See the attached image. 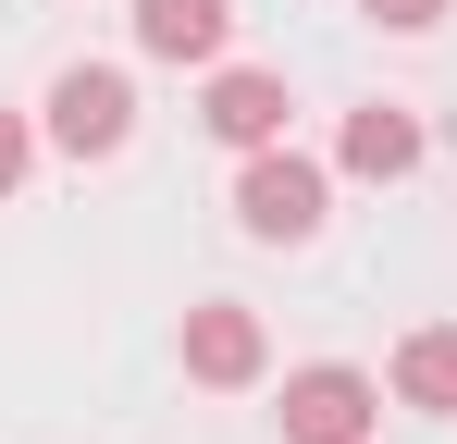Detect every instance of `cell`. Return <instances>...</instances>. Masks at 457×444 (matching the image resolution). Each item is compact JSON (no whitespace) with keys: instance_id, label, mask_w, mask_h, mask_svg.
I'll list each match as a JSON object with an SVG mask.
<instances>
[{"instance_id":"1","label":"cell","mask_w":457,"mask_h":444,"mask_svg":"<svg viewBox=\"0 0 457 444\" xmlns=\"http://www.w3.org/2000/svg\"><path fill=\"white\" fill-rule=\"evenodd\" d=\"M321 160H297V148H247V185H235V222L260 234V247H309L321 234Z\"/></svg>"},{"instance_id":"2","label":"cell","mask_w":457,"mask_h":444,"mask_svg":"<svg viewBox=\"0 0 457 444\" xmlns=\"http://www.w3.org/2000/svg\"><path fill=\"white\" fill-rule=\"evenodd\" d=\"M50 136L75 148V160H112V148L137 136V86H124L112 62H75L62 86H50Z\"/></svg>"},{"instance_id":"3","label":"cell","mask_w":457,"mask_h":444,"mask_svg":"<svg viewBox=\"0 0 457 444\" xmlns=\"http://www.w3.org/2000/svg\"><path fill=\"white\" fill-rule=\"evenodd\" d=\"M371 420H383L371 370H297L285 382V444H371Z\"/></svg>"},{"instance_id":"4","label":"cell","mask_w":457,"mask_h":444,"mask_svg":"<svg viewBox=\"0 0 457 444\" xmlns=\"http://www.w3.org/2000/svg\"><path fill=\"white\" fill-rule=\"evenodd\" d=\"M285 74H211V136L223 148H285Z\"/></svg>"},{"instance_id":"5","label":"cell","mask_w":457,"mask_h":444,"mask_svg":"<svg viewBox=\"0 0 457 444\" xmlns=\"http://www.w3.org/2000/svg\"><path fill=\"white\" fill-rule=\"evenodd\" d=\"M260 358H272V346H260L247 308H223V296L186 308V370H198V382H260Z\"/></svg>"},{"instance_id":"6","label":"cell","mask_w":457,"mask_h":444,"mask_svg":"<svg viewBox=\"0 0 457 444\" xmlns=\"http://www.w3.org/2000/svg\"><path fill=\"white\" fill-rule=\"evenodd\" d=\"M235 25V0H137V50L149 62H211Z\"/></svg>"},{"instance_id":"7","label":"cell","mask_w":457,"mask_h":444,"mask_svg":"<svg viewBox=\"0 0 457 444\" xmlns=\"http://www.w3.org/2000/svg\"><path fill=\"white\" fill-rule=\"evenodd\" d=\"M346 173H371V185H395V173H420V111H395V99H371V111H346Z\"/></svg>"},{"instance_id":"8","label":"cell","mask_w":457,"mask_h":444,"mask_svg":"<svg viewBox=\"0 0 457 444\" xmlns=\"http://www.w3.org/2000/svg\"><path fill=\"white\" fill-rule=\"evenodd\" d=\"M395 395L433 407V420H457V321H420V333L395 346Z\"/></svg>"},{"instance_id":"9","label":"cell","mask_w":457,"mask_h":444,"mask_svg":"<svg viewBox=\"0 0 457 444\" xmlns=\"http://www.w3.org/2000/svg\"><path fill=\"white\" fill-rule=\"evenodd\" d=\"M371 25H395V37H420V25H445V0H371Z\"/></svg>"},{"instance_id":"10","label":"cell","mask_w":457,"mask_h":444,"mask_svg":"<svg viewBox=\"0 0 457 444\" xmlns=\"http://www.w3.org/2000/svg\"><path fill=\"white\" fill-rule=\"evenodd\" d=\"M12 185H25V124L0 111V198H12Z\"/></svg>"}]
</instances>
